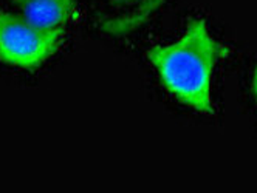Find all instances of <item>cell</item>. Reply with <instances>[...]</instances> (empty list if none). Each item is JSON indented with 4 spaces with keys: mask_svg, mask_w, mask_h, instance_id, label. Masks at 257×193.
Instances as JSON below:
<instances>
[{
    "mask_svg": "<svg viewBox=\"0 0 257 193\" xmlns=\"http://www.w3.org/2000/svg\"><path fill=\"white\" fill-rule=\"evenodd\" d=\"M251 88H252V94L257 100V66L254 68V73H252V80H251Z\"/></svg>",
    "mask_w": 257,
    "mask_h": 193,
    "instance_id": "5b68a950",
    "label": "cell"
},
{
    "mask_svg": "<svg viewBox=\"0 0 257 193\" xmlns=\"http://www.w3.org/2000/svg\"><path fill=\"white\" fill-rule=\"evenodd\" d=\"M27 22L44 31H64L76 12L75 0H14Z\"/></svg>",
    "mask_w": 257,
    "mask_h": 193,
    "instance_id": "277c9868",
    "label": "cell"
},
{
    "mask_svg": "<svg viewBox=\"0 0 257 193\" xmlns=\"http://www.w3.org/2000/svg\"><path fill=\"white\" fill-rule=\"evenodd\" d=\"M166 4V0H107L101 30L110 36H125L143 26Z\"/></svg>",
    "mask_w": 257,
    "mask_h": 193,
    "instance_id": "3957f363",
    "label": "cell"
},
{
    "mask_svg": "<svg viewBox=\"0 0 257 193\" xmlns=\"http://www.w3.org/2000/svg\"><path fill=\"white\" fill-rule=\"evenodd\" d=\"M64 31H44L19 14L0 12V60L17 68H36L61 46Z\"/></svg>",
    "mask_w": 257,
    "mask_h": 193,
    "instance_id": "7a4b0ae2",
    "label": "cell"
},
{
    "mask_svg": "<svg viewBox=\"0 0 257 193\" xmlns=\"http://www.w3.org/2000/svg\"><path fill=\"white\" fill-rule=\"evenodd\" d=\"M228 54L229 46L211 36L205 20L194 19L175 44L152 46L149 60L169 93L195 112L212 114V73Z\"/></svg>",
    "mask_w": 257,
    "mask_h": 193,
    "instance_id": "6da1fadb",
    "label": "cell"
}]
</instances>
